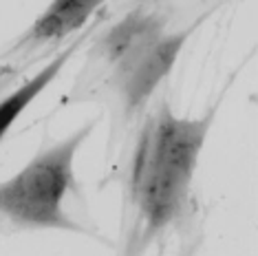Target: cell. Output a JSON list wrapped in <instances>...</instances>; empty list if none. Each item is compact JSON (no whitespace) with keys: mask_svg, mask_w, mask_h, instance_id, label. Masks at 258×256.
<instances>
[{"mask_svg":"<svg viewBox=\"0 0 258 256\" xmlns=\"http://www.w3.org/2000/svg\"><path fill=\"white\" fill-rule=\"evenodd\" d=\"M214 117L216 106L203 117L187 119L177 117L163 102L146 119L128 172L133 230L126 256H142L155 238L183 219L190 206V185L199 155Z\"/></svg>","mask_w":258,"mask_h":256,"instance_id":"cell-1","label":"cell"},{"mask_svg":"<svg viewBox=\"0 0 258 256\" xmlns=\"http://www.w3.org/2000/svg\"><path fill=\"white\" fill-rule=\"evenodd\" d=\"M95 121L44 148L7 181H0V217L20 230L86 232L64 212V201L75 183V153L93 133Z\"/></svg>","mask_w":258,"mask_h":256,"instance_id":"cell-2","label":"cell"},{"mask_svg":"<svg viewBox=\"0 0 258 256\" xmlns=\"http://www.w3.org/2000/svg\"><path fill=\"white\" fill-rule=\"evenodd\" d=\"M168 20L170 11L166 5L150 0L131 9L102 38H97L91 51V67H95L97 75H104V84L110 91L150 46L166 36Z\"/></svg>","mask_w":258,"mask_h":256,"instance_id":"cell-3","label":"cell"},{"mask_svg":"<svg viewBox=\"0 0 258 256\" xmlns=\"http://www.w3.org/2000/svg\"><path fill=\"white\" fill-rule=\"evenodd\" d=\"M199 25H201V20H197L195 25L187 29H181V31L166 33V36L155 46H150L131 67V71L115 84L113 93L121 104V115H124L126 121L139 117L146 110V106H148L152 100V95H155V91L159 89V84L168 78V73L172 71L185 40L195 33V29Z\"/></svg>","mask_w":258,"mask_h":256,"instance_id":"cell-4","label":"cell"},{"mask_svg":"<svg viewBox=\"0 0 258 256\" xmlns=\"http://www.w3.org/2000/svg\"><path fill=\"white\" fill-rule=\"evenodd\" d=\"M106 0H51L49 7L11 46L9 55H29L46 46L60 44L89 22V18Z\"/></svg>","mask_w":258,"mask_h":256,"instance_id":"cell-5","label":"cell"},{"mask_svg":"<svg viewBox=\"0 0 258 256\" xmlns=\"http://www.w3.org/2000/svg\"><path fill=\"white\" fill-rule=\"evenodd\" d=\"M84 38H86V33L80 36V38H75L67 49L60 51L53 60H49V64H46L40 73L31 75L25 84H20L18 89H14V91H7V95L0 97V142H3L5 135L9 133V128L16 124V119L29 108V104L36 100L40 93L53 82L57 75H60L64 64L75 55V51L80 49V44L84 42Z\"/></svg>","mask_w":258,"mask_h":256,"instance_id":"cell-6","label":"cell"},{"mask_svg":"<svg viewBox=\"0 0 258 256\" xmlns=\"http://www.w3.org/2000/svg\"><path fill=\"white\" fill-rule=\"evenodd\" d=\"M18 75H20V71H7V73L0 75V95L11 89V84L16 82V78H18Z\"/></svg>","mask_w":258,"mask_h":256,"instance_id":"cell-7","label":"cell"},{"mask_svg":"<svg viewBox=\"0 0 258 256\" xmlns=\"http://www.w3.org/2000/svg\"><path fill=\"white\" fill-rule=\"evenodd\" d=\"M183 256H192V252H187V254H183Z\"/></svg>","mask_w":258,"mask_h":256,"instance_id":"cell-8","label":"cell"}]
</instances>
